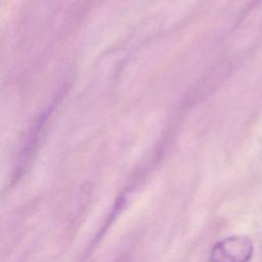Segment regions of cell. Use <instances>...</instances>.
Returning <instances> with one entry per match:
<instances>
[{"label":"cell","instance_id":"6da1fadb","mask_svg":"<svg viewBox=\"0 0 262 262\" xmlns=\"http://www.w3.org/2000/svg\"><path fill=\"white\" fill-rule=\"evenodd\" d=\"M254 252L252 241L244 235L228 236L211 250V262H249Z\"/></svg>","mask_w":262,"mask_h":262}]
</instances>
